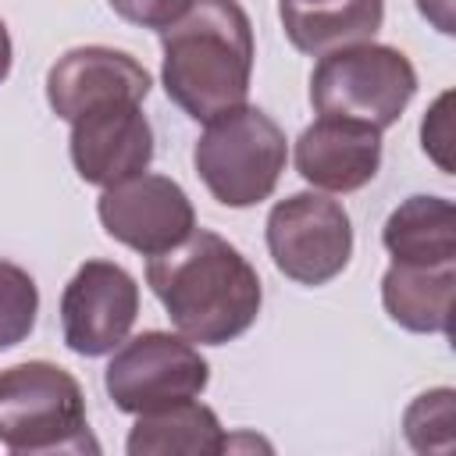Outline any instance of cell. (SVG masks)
<instances>
[{
    "mask_svg": "<svg viewBox=\"0 0 456 456\" xmlns=\"http://www.w3.org/2000/svg\"><path fill=\"white\" fill-rule=\"evenodd\" d=\"M160 50L164 93L192 121L246 103L256 43L239 0H192L178 21L160 28Z\"/></svg>",
    "mask_w": 456,
    "mask_h": 456,
    "instance_id": "cell-2",
    "label": "cell"
},
{
    "mask_svg": "<svg viewBox=\"0 0 456 456\" xmlns=\"http://www.w3.org/2000/svg\"><path fill=\"white\" fill-rule=\"evenodd\" d=\"M417 11H420L442 36H452V32H456V0H417Z\"/></svg>",
    "mask_w": 456,
    "mask_h": 456,
    "instance_id": "cell-21",
    "label": "cell"
},
{
    "mask_svg": "<svg viewBox=\"0 0 456 456\" xmlns=\"http://www.w3.org/2000/svg\"><path fill=\"white\" fill-rule=\"evenodd\" d=\"M150 71L114 46H75L46 71V103L68 125L103 103H142L150 96Z\"/></svg>",
    "mask_w": 456,
    "mask_h": 456,
    "instance_id": "cell-10",
    "label": "cell"
},
{
    "mask_svg": "<svg viewBox=\"0 0 456 456\" xmlns=\"http://www.w3.org/2000/svg\"><path fill=\"white\" fill-rule=\"evenodd\" d=\"M403 431L417 452H452L456 449V392L452 388L420 392L403 413Z\"/></svg>",
    "mask_w": 456,
    "mask_h": 456,
    "instance_id": "cell-17",
    "label": "cell"
},
{
    "mask_svg": "<svg viewBox=\"0 0 456 456\" xmlns=\"http://www.w3.org/2000/svg\"><path fill=\"white\" fill-rule=\"evenodd\" d=\"M110 11L128 21V25H139V28H167L171 21H178L192 0H107Z\"/></svg>",
    "mask_w": 456,
    "mask_h": 456,
    "instance_id": "cell-20",
    "label": "cell"
},
{
    "mask_svg": "<svg viewBox=\"0 0 456 456\" xmlns=\"http://www.w3.org/2000/svg\"><path fill=\"white\" fill-rule=\"evenodd\" d=\"M417 93L410 57L385 43H349L321 53L310 75V103L321 118H346L378 132L392 128Z\"/></svg>",
    "mask_w": 456,
    "mask_h": 456,
    "instance_id": "cell-5",
    "label": "cell"
},
{
    "mask_svg": "<svg viewBox=\"0 0 456 456\" xmlns=\"http://www.w3.org/2000/svg\"><path fill=\"white\" fill-rule=\"evenodd\" d=\"M210 381V363L185 335L142 331L125 338L107 370L103 388L121 413H150L185 399H200Z\"/></svg>",
    "mask_w": 456,
    "mask_h": 456,
    "instance_id": "cell-6",
    "label": "cell"
},
{
    "mask_svg": "<svg viewBox=\"0 0 456 456\" xmlns=\"http://www.w3.org/2000/svg\"><path fill=\"white\" fill-rule=\"evenodd\" d=\"M146 285L178 335L200 346H224L246 335L264 303L256 267L207 228H192L178 246L150 256Z\"/></svg>",
    "mask_w": 456,
    "mask_h": 456,
    "instance_id": "cell-1",
    "label": "cell"
},
{
    "mask_svg": "<svg viewBox=\"0 0 456 456\" xmlns=\"http://www.w3.org/2000/svg\"><path fill=\"white\" fill-rule=\"evenodd\" d=\"M71 164L89 185H114L142 175L153 160V128L142 103H103L71 121Z\"/></svg>",
    "mask_w": 456,
    "mask_h": 456,
    "instance_id": "cell-11",
    "label": "cell"
},
{
    "mask_svg": "<svg viewBox=\"0 0 456 456\" xmlns=\"http://www.w3.org/2000/svg\"><path fill=\"white\" fill-rule=\"evenodd\" d=\"M274 267L299 285H328L349 267L353 221L324 192H292L278 200L264 224Z\"/></svg>",
    "mask_w": 456,
    "mask_h": 456,
    "instance_id": "cell-7",
    "label": "cell"
},
{
    "mask_svg": "<svg viewBox=\"0 0 456 456\" xmlns=\"http://www.w3.org/2000/svg\"><path fill=\"white\" fill-rule=\"evenodd\" d=\"M228 449V435L217 413L196 399L135 413L125 438L128 456H217Z\"/></svg>",
    "mask_w": 456,
    "mask_h": 456,
    "instance_id": "cell-15",
    "label": "cell"
},
{
    "mask_svg": "<svg viewBox=\"0 0 456 456\" xmlns=\"http://www.w3.org/2000/svg\"><path fill=\"white\" fill-rule=\"evenodd\" d=\"M278 18L299 53L321 57L374 39L385 21V0H278Z\"/></svg>",
    "mask_w": 456,
    "mask_h": 456,
    "instance_id": "cell-13",
    "label": "cell"
},
{
    "mask_svg": "<svg viewBox=\"0 0 456 456\" xmlns=\"http://www.w3.org/2000/svg\"><path fill=\"white\" fill-rule=\"evenodd\" d=\"M449 103H452V93H442V96L431 103V110L424 114V121H420V146H424V153H428L445 175L452 171V157H449V150H452Z\"/></svg>",
    "mask_w": 456,
    "mask_h": 456,
    "instance_id": "cell-19",
    "label": "cell"
},
{
    "mask_svg": "<svg viewBox=\"0 0 456 456\" xmlns=\"http://www.w3.org/2000/svg\"><path fill=\"white\" fill-rule=\"evenodd\" d=\"M452 289H456V260L452 264L392 260V267L381 278V306L406 331L449 335Z\"/></svg>",
    "mask_w": 456,
    "mask_h": 456,
    "instance_id": "cell-14",
    "label": "cell"
},
{
    "mask_svg": "<svg viewBox=\"0 0 456 456\" xmlns=\"http://www.w3.org/2000/svg\"><path fill=\"white\" fill-rule=\"evenodd\" d=\"M139 317V285L114 260H86L61 292L64 346L78 356L114 353Z\"/></svg>",
    "mask_w": 456,
    "mask_h": 456,
    "instance_id": "cell-9",
    "label": "cell"
},
{
    "mask_svg": "<svg viewBox=\"0 0 456 456\" xmlns=\"http://www.w3.org/2000/svg\"><path fill=\"white\" fill-rule=\"evenodd\" d=\"M289 142L271 114L260 107H232L207 121L192 146V167L207 192L224 207L264 203L285 171Z\"/></svg>",
    "mask_w": 456,
    "mask_h": 456,
    "instance_id": "cell-4",
    "label": "cell"
},
{
    "mask_svg": "<svg viewBox=\"0 0 456 456\" xmlns=\"http://www.w3.org/2000/svg\"><path fill=\"white\" fill-rule=\"evenodd\" d=\"M381 167V132L346 118H317L296 139V171L324 192H356Z\"/></svg>",
    "mask_w": 456,
    "mask_h": 456,
    "instance_id": "cell-12",
    "label": "cell"
},
{
    "mask_svg": "<svg viewBox=\"0 0 456 456\" xmlns=\"http://www.w3.org/2000/svg\"><path fill=\"white\" fill-rule=\"evenodd\" d=\"M96 217L114 242L142 256H157L178 246L196 228L189 192L175 178L150 171L107 185L96 200Z\"/></svg>",
    "mask_w": 456,
    "mask_h": 456,
    "instance_id": "cell-8",
    "label": "cell"
},
{
    "mask_svg": "<svg viewBox=\"0 0 456 456\" xmlns=\"http://www.w3.org/2000/svg\"><path fill=\"white\" fill-rule=\"evenodd\" d=\"M381 242L392 260L403 264H452L456 260V207L445 196H410L403 200L385 228Z\"/></svg>",
    "mask_w": 456,
    "mask_h": 456,
    "instance_id": "cell-16",
    "label": "cell"
},
{
    "mask_svg": "<svg viewBox=\"0 0 456 456\" xmlns=\"http://www.w3.org/2000/svg\"><path fill=\"white\" fill-rule=\"evenodd\" d=\"M0 445L21 456L100 452L71 370L28 360L0 370Z\"/></svg>",
    "mask_w": 456,
    "mask_h": 456,
    "instance_id": "cell-3",
    "label": "cell"
},
{
    "mask_svg": "<svg viewBox=\"0 0 456 456\" xmlns=\"http://www.w3.org/2000/svg\"><path fill=\"white\" fill-rule=\"evenodd\" d=\"M11 61H14V46H11V32L0 18V82L11 75Z\"/></svg>",
    "mask_w": 456,
    "mask_h": 456,
    "instance_id": "cell-22",
    "label": "cell"
},
{
    "mask_svg": "<svg viewBox=\"0 0 456 456\" xmlns=\"http://www.w3.org/2000/svg\"><path fill=\"white\" fill-rule=\"evenodd\" d=\"M36 314H39V289L32 274L11 260H0V353L32 335Z\"/></svg>",
    "mask_w": 456,
    "mask_h": 456,
    "instance_id": "cell-18",
    "label": "cell"
}]
</instances>
